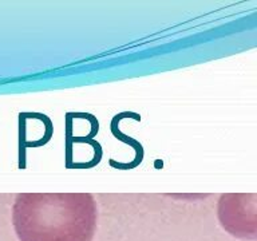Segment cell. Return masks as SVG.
Listing matches in <instances>:
<instances>
[{
  "label": "cell",
  "mask_w": 257,
  "mask_h": 241,
  "mask_svg": "<svg viewBox=\"0 0 257 241\" xmlns=\"http://www.w3.org/2000/svg\"><path fill=\"white\" fill-rule=\"evenodd\" d=\"M96 221L90 193H19L12 206L20 241H92Z\"/></svg>",
  "instance_id": "cell-1"
},
{
  "label": "cell",
  "mask_w": 257,
  "mask_h": 241,
  "mask_svg": "<svg viewBox=\"0 0 257 241\" xmlns=\"http://www.w3.org/2000/svg\"><path fill=\"white\" fill-rule=\"evenodd\" d=\"M257 197L254 193H226L218 200V220L222 228L238 238L257 236Z\"/></svg>",
  "instance_id": "cell-2"
}]
</instances>
